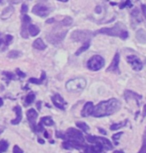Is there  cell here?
<instances>
[{"instance_id": "1", "label": "cell", "mask_w": 146, "mask_h": 153, "mask_svg": "<svg viewBox=\"0 0 146 153\" xmlns=\"http://www.w3.org/2000/svg\"><path fill=\"white\" fill-rule=\"evenodd\" d=\"M120 108H121V102L118 99L111 98L109 100L102 101L96 107H94L92 115L94 117L109 116V115L116 113Z\"/></svg>"}, {"instance_id": "2", "label": "cell", "mask_w": 146, "mask_h": 153, "mask_svg": "<svg viewBox=\"0 0 146 153\" xmlns=\"http://www.w3.org/2000/svg\"><path fill=\"white\" fill-rule=\"evenodd\" d=\"M95 34H105L108 36H117L121 39H126L128 37V32L124 29V25L121 23H117L113 27L101 28L98 31H96Z\"/></svg>"}, {"instance_id": "3", "label": "cell", "mask_w": 146, "mask_h": 153, "mask_svg": "<svg viewBox=\"0 0 146 153\" xmlns=\"http://www.w3.org/2000/svg\"><path fill=\"white\" fill-rule=\"evenodd\" d=\"M57 26H58V30H57L56 27H54L52 32L48 33L46 35L47 41L52 43V44H59V43L64 39V37H65V35H66V33H67V29H65V30L60 29V28H61V27H60L61 25L57 24Z\"/></svg>"}, {"instance_id": "4", "label": "cell", "mask_w": 146, "mask_h": 153, "mask_svg": "<svg viewBox=\"0 0 146 153\" xmlns=\"http://www.w3.org/2000/svg\"><path fill=\"white\" fill-rule=\"evenodd\" d=\"M86 86V80L82 77L71 79L66 83V89L70 92H80Z\"/></svg>"}, {"instance_id": "5", "label": "cell", "mask_w": 146, "mask_h": 153, "mask_svg": "<svg viewBox=\"0 0 146 153\" xmlns=\"http://www.w3.org/2000/svg\"><path fill=\"white\" fill-rule=\"evenodd\" d=\"M105 64V60L102 56L94 55L87 61V68L92 71L100 70Z\"/></svg>"}, {"instance_id": "6", "label": "cell", "mask_w": 146, "mask_h": 153, "mask_svg": "<svg viewBox=\"0 0 146 153\" xmlns=\"http://www.w3.org/2000/svg\"><path fill=\"white\" fill-rule=\"evenodd\" d=\"M92 36L93 33L89 30H75L71 34V39H73L74 41L85 42L90 40Z\"/></svg>"}, {"instance_id": "7", "label": "cell", "mask_w": 146, "mask_h": 153, "mask_svg": "<svg viewBox=\"0 0 146 153\" xmlns=\"http://www.w3.org/2000/svg\"><path fill=\"white\" fill-rule=\"evenodd\" d=\"M50 12V8L44 3H37L32 8V13L39 17H46Z\"/></svg>"}, {"instance_id": "8", "label": "cell", "mask_w": 146, "mask_h": 153, "mask_svg": "<svg viewBox=\"0 0 146 153\" xmlns=\"http://www.w3.org/2000/svg\"><path fill=\"white\" fill-rule=\"evenodd\" d=\"M66 136H67V139H72V140L78 141V142H83V140H84V137H83V134L81 133V131L77 130V129H74V128H68V130L66 131Z\"/></svg>"}, {"instance_id": "9", "label": "cell", "mask_w": 146, "mask_h": 153, "mask_svg": "<svg viewBox=\"0 0 146 153\" xmlns=\"http://www.w3.org/2000/svg\"><path fill=\"white\" fill-rule=\"evenodd\" d=\"M126 59H127V62L131 65V67H132L134 70L140 71L143 68V64H142L141 60H140L137 56L129 55V56H127Z\"/></svg>"}, {"instance_id": "10", "label": "cell", "mask_w": 146, "mask_h": 153, "mask_svg": "<svg viewBox=\"0 0 146 153\" xmlns=\"http://www.w3.org/2000/svg\"><path fill=\"white\" fill-rule=\"evenodd\" d=\"M31 24V18L27 14H23L22 16V28H21V36L23 38H28V27Z\"/></svg>"}, {"instance_id": "11", "label": "cell", "mask_w": 146, "mask_h": 153, "mask_svg": "<svg viewBox=\"0 0 146 153\" xmlns=\"http://www.w3.org/2000/svg\"><path fill=\"white\" fill-rule=\"evenodd\" d=\"M26 116H27L28 121H29V123H30L31 128L33 129V131H35L36 119H37V117H38V114H37V112L34 110L33 108H31V109H29V110L26 112Z\"/></svg>"}, {"instance_id": "12", "label": "cell", "mask_w": 146, "mask_h": 153, "mask_svg": "<svg viewBox=\"0 0 146 153\" xmlns=\"http://www.w3.org/2000/svg\"><path fill=\"white\" fill-rule=\"evenodd\" d=\"M119 61H120V56L119 53H115V55L113 57V60L111 62V64L109 65V67L107 68L108 72H119Z\"/></svg>"}, {"instance_id": "13", "label": "cell", "mask_w": 146, "mask_h": 153, "mask_svg": "<svg viewBox=\"0 0 146 153\" xmlns=\"http://www.w3.org/2000/svg\"><path fill=\"white\" fill-rule=\"evenodd\" d=\"M51 99H52L53 104L55 105L57 108L61 109V110H64V109H65L64 106L66 105V102H65V100H64L63 98H62L61 96H60L59 94H55V95H53Z\"/></svg>"}, {"instance_id": "14", "label": "cell", "mask_w": 146, "mask_h": 153, "mask_svg": "<svg viewBox=\"0 0 146 153\" xmlns=\"http://www.w3.org/2000/svg\"><path fill=\"white\" fill-rule=\"evenodd\" d=\"M62 146L65 149H80L81 148V144L78 141L75 140H66L65 142L62 143Z\"/></svg>"}, {"instance_id": "15", "label": "cell", "mask_w": 146, "mask_h": 153, "mask_svg": "<svg viewBox=\"0 0 146 153\" xmlns=\"http://www.w3.org/2000/svg\"><path fill=\"white\" fill-rule=\"evenodd\" d=\"M94 110V105L92 102H86L85 105L83 106L82 110H81V115L83 117L89 116V115H92Z\"/></svg>"}, {"instance_id": "16", "label": "cell", "mask_w": 146, "mask_h": 153, "mask_svg": "<svg viewBox=\"0 0 146 153\" xmlns=\"http://www.w3.org/2000/svg\"><path fill=\"white\" fill-rule=\"evenodd\" d=\"M95 143H99L100 145H102V147L106 150H111L112 149V144L108 139L103 137H96V142Z\"/></svg>"}, {"instance_id": "17", "label": "cell", "mask_w": 146, "mask_h": 153, "mask_svg": "<svg viewBox=\"0 0 146 153\" xmlns=\"http://www.w3.org/2000/svg\"><path fill=\"white\" fill-rule=\"evenodd\" d=\"M13 111L16 113V117L15 119L11 120V124H13V125H16V124L20 123V121L22 120V109L20 106H15V107L13 108Z\"/></svg>"}, {"instance_id": "18", "label": "cell", "mask_w": 146, "mask_h": 153, "mask_svg": "<svg viewBox=\"0 0 146 153\" xmlns=\"http://www.w3.org/2000/svg\"><path fill=\"white\" fill-rule=\"evenodd\" d=\"M96 146H89L86 147L85 149V153H104L103 152V147L102 145H100L99 143H95Z\"/></svg>"}, {"instance_id": "19", "label": "cell", "mask_w": 146, "mask_h": 153, "mask_svg": "<svg viewBox=\"0 0 146 153\" xmlns=\"http://www.w3.org/2000/svg\"><path fill=\"white\" fill-rule=\"evenodd\" d=\"M33 48L37 49V50H45L46 49V44L41 38H37L33 42Z\"/></svg>"}, {"instance_id": "20", "label": "cell", "mask_w": 146, "mask_h": 153, "mask_svg": "<svg viewBox=\"0 0 146 153\" xmlns=\"http://www.w3.org/2000/svg\"><path fill=\"white\" fill-rule=\"evenodd\" d=\"M124 97H125V99H126V100H130V99H132V98H135L136 100H140L142 98L141 95L137 94V93H135V92H133V91H131V90H126V91H125Z\"/></svg>"}, {"instance_id": "21", "label": "cell", "mask_w": 146, "mask_h": 153, "mask_svg": "<svg viewBox=\"0 0 146 153\" xmlns=\"http://www.w3.org/2000/svg\"><path fill=\"white\" fill-rule=\"evenodd\" d=\"M136 39L139 43H146V32L143 29H138L136 32Z\"/></svg>"}, {"instance_id": "22", "label": "cell", "mask_w": 146, "mask_h": 153, "mask_svg": "<svg viewBox=\"0 0 146 153\" xmlns=\"http://www.w3.org/2000/svg\"><path fill=\"white\" fill-rule=\"evenodd\" d=\"M14 12V8L12 6H8L6 7L5 9L2 11V13H1V18L2 19H8L9 17L12 15Z\"/></svg>"}, {"instance_id": "23", "label": "cell", "mask_w": 146, "mask_h": 153, "mask_svg": "<svg viewBox=\"0 0 146 153\" xmlns=\"http://www.w3.org/2000/svg\"><path fill=\"white\" fill-rule=\"evenodd\" d=\"M39 32H40V29L37 25H33V24L29 25V27H28V33H29V35L36 36V35H38Z\"/></svg>"}, {"instance_id": "24", "label": "cell", "mask_w": 146, "mask_h": 153, "mask_svg": "<svg viewBox=\"0 0 146 153\" xmlns=\"http://www.w3.org/2000/svg\"><path fill=\"white\" fill-rule=\"evenodd\" d=\"M57 24L61 25V26H65V27L70 26V25L72 24V18L69 16H66V17H64L61 21H57Z\"/></svg>"}, {"instance_id": "25", "label": "cell", "mask_w": 146, "mask_h": 153, "mask_svg": "<svg viewBox=\"0 0 146 153\" xmlns=\"http://www.w3.org/2000/svg\"><path fill=\"white\" fill-rule=\"evenodd\" d=\"M89 47H90V40H88V41H85L84 43H83L81 47H80L78 50H77V52L75 53V55H80V54H81L82 52L86 51Z\"/></svg>"}, {"instance_id": "26", "label": "cell", "mask_w": 146, "mask_h": 153, "mask_svg": "<svg viewBox=\"0 0 146 153\" xmlns=\"http://www.w3.org/2000/svg\"><path fill=\"white\" fill-rule=\"evenodd\" d=\"M45 78H46V75H45V72L43 71L42 72V76L40 77L39 79H36V78H30L28 81H29L30 83H34V84H41L42 82L44 81Z\"/></svg>"}, {"instance_id": "27", "label": "cell", "mask_w": 146, "mask_h": 153, "mask_svg": "<svg viewBox=\"0 0 146 153\" xmlns=\"http://www.w3.org/2000/svg\"><path fill=\"white\" fill-rule=\"evenodd\" d=\"M40 122H41L43 125H46V126H53L54 125V121L52 120V118L51 117H42L41 120H40Z\"/></svg>"}, {"instance_id": "28", "label": "cell", "mask_w": 146, "mask_h": 153, "mask_svg": "<svg viewBox=\"0 0 146 153\" xmlns=\"http://www.w3.org/2000/svg\"><path fill=\"white\" fill-rule=\"evenodd\" d=\"M128 122V120L126 119V120H124L123 122H119V123H114V124H112V125L110 126V129L111 130H118V129H120L121 127H123V126H125L126 125V123Z\"/></svg>"}, {"instance_id": "29", "label": "cell", "mask_w": 146, "mask_h": 153, "mask_svg": "<svg viewBox=\"0 0 146 153\" xmlns=\"http://www.w3.org/2000/svg\"><path fill=\"white\" fill-rule=\"evenodd\" d=\"M34 99H35V94H34V93H29L26 97H25L24 104L25 105H30L31 103H33Z\"/></svg>"}, {"instance_id": "30", "label": "cell", "mask_w": 146, "mask_h": 153, "mask_svg": "<svg viewBox=\"0 0 146 153\" xmlns=\"http://www.w3.org/2000/svg\"><path fill=\"white\" fill-rule=\"evenodd\" d=\"M7 56L11 59H14V58H17V57L21 56V52H20V51H16V50H11L9 51Z\"/></svg>"}, {"instance_id": "31", "label": "cell", "mask_w": 146, "mask_h": 153, "mask_svg": "<svg viewBox=\"0 0 146 153\" xmlns=\"http://www.w3.org/2000/svg\"><path fill=\"white\" fill-rule=\"evenodd\" d=\"M76 126L78 127L79 129H81L82 131H88L89 130V126L87 125L86 123H84V122H76Z\"/></svg>"}, {"instance_id": "32", "label": "cell", "mask_w": 146, "mask_h": 153, "mask_svg": "<svg viewBox=\"0 0 146 153\" xmlns=\"http://www.w3.org/2000/svg\"><path fill=\"white\" fill-rule=\"evenodd\" d=\"M8 148V142L5 140L0 141V153H3L7 150Z\"/></svg>"}, {"instance_id": "33", "label": "cell", "mask_w": 146, "mask_h": 153, "mask_svg": "<svg viewBox=\"0 0 146 153\" xmlns=\"http://www.w3.org/2000/svg\"><path fill=\"white\" fill-rule=\"evenodd\" d=\"M138 153H146V130H145V133H144V138H143L142 147H141V149H140V151Z\"/></svg>"}, {"instance_id": "34", "label": "cell", "mask_w": 146, "mask_h": 153, "mask_svg": "<svg viewBox=\"0 0 146 153\" xmlns=\"http://www.w3.org/2000/svg\"><path fill=\"white\" fill-rule=\"evenodd\" d=\"M125 7H132V3H131L130 0H126L125 2H123V3L119 5V8H121V9H123V8H125Z\"/></svg>"}, {"instance_id": "35", "label": "cell", "mask_w": 146, "mask_h": 153, "mask_svg": "<svg viewBox=\"0 0 146 153\" xmlns=\"http://www.w3.org/2000/svg\"><path fill=\"white\" fill-rule=\"evenodd\" d=\"M12 39H13V37L11 35H6V36H5L4 40H3V43H5V45L8 46L11 43V41H12Z\"/></svg>"}, {"instance_id": "36", "label": "cell", "mask_w": 146, "mask_h": 153, "mask_svg": "<svg viewBox=\"0 0 146 153\" xmlns=\"http://www.w3.org/2000/svg\"><path fill=\"white\" fill-rule=\"evenodd\" d=\"M3 74H4L5 76H6L9 80H15V79H16V76H15V75H14L13 73H11V72H3Z\"/></svg>"}, {"instance_id": "37", "label": "cell", "mask_w": 146, "mask_h": 153, "mask_svg": "<svg viewBox=\"0 0 146 153\" xmlns=\"http://www.w3.org/2000/svg\"><path fill=\"white\" fill-rule=\"evenodd\" d=\"M55 135H56V137H58V138H62V139H67L66 134L61 133V131H56Z\"/></svg>"}, {"instance_id": "38", "label": "cell", "mask_w": 146, "mask_h": 153, "mask_svg": "<svg viewBox=\"0 0 146 153\" xmlns=\"http://www.w3.org/2000/svg\"><path fill=\"white\" fill-rule=\"evenodd\" d=\"M16 73H17V75H18L19 77H21V78H23V77L26 76V74H25L24 72H22L19 68H17V69H16Z\"/></svg>"}, {"instance_id": "39", "label": "cell", "mask_w": 146, "mask_h": 153, "mask_svg": "<svg viewBox=\"0 0 146 153\" xmlns=\"http://www.w3.org/2000/svg\"><path fill=\"white\" fill-rule=\"evenodd\" d=\"M121 135H122V132H118V133H116V134H113L112 135V139L115 140V141L119 140V138L121 137Z\"/></svg>"}, {"instance_id": "40", "label": "cell", "mask_w": 146, "mask_h": 153, "mask_svg": "<svg viewBox=\"0 0 146 153\" xmlns=\"http://www.w3.org/2000/svg\"><path fill=\"white\" fill-rule=\"evenodd\" d=\"M13 153H23V151H22V149L19 146L15 145L13 147Z\"/></svg>"}, {"instance_id": "41", "label": "cell", "mask_w": 146, "mask_h": 153, "mask_svg": "<svg viewBox=\"0 0 146 153\" xmlns=\"http://www.w3.org/2000/svg\"><path fill=\"white\" fill-rule=\"evenodd\" d=\"M28 10V6L26 4H22V7H21V13L22 14H26Z\"/></svg>"}, {"instance_id": "42", "label": "cell", "mask_w": 146, "mask_h": 153, "mask_svg": "<svg viewBox=\"0 0 146 153\" xmlns=\"http://www.w3.org/2000/svg\"><path fill=\"white\" fill-rule=\"evenodd\" d=\"M141 9H142V13H143V15H144V17L146 18V5L142 4V5H141Z\"/></svg>"}, {"instance_id": "43", "label": "cell", "mask_w": 146, "mask_h": 153, "mask_svg": "<svg viewBox=\"0 0 146 153\" xmlns=\"http://www.w3.org/2000/svg\"><path fill=\"white\" fill-rule=\"evenodd\" d=\"M138 14H139V12H138V10H137V9H134L132 12H131V15H132V16H138Z\"/></svg>"}, {"instance_id": "44", "label": "cell", "mask_w": 146, "mask_h": 153, "mask_svg": "<svg viewBox=\"0 0 146 153\" xmlns=\"http://www.w3.org/2000/svg\"><path fill=\"white\" fill-rule=\"evenodd\" d=\"M95 12H96V13H101V7H100V6H97V7L95 8Z\"/></svg>"}, {"instance_id": "45", "label": "cell", "mask_w": 146, "mask_h": 153, "mask_svg": "<svg viewBox=\"0 0 146 153\" xmlns=\"http://www.w3.org/2000/svg\"><path fill=\"white\" fill-rule=\"evenodd\" d=\"M37 109H38V110H40V109H41V102H40V101H38V102H37Z\"/></svg>"}, {"instance_id": "46", "label": "cell", "mask_w": 146, "mask_h": 153, "mask_svg": "<svg viewBox=\"0 0 146 153\" xmlns=\"http://www.w3.org/2000/svg\"><path fill=\"white\" fill-rule=\"evenodd\" d=\"M146 116V105L144 106V109H143V117Z\"/></svg>"}, {"instance_id": "47", "label": "cell", "mask_w": 146, "mask_h": 153, "mask_svg": "<svg viewBox=\"0 0 146 153\" xmlns=\"http://www.w3.org/2000/svg\"><path fill=\"white\" fill-rule=\"evenodd\" d=\"M99 131H100V132H101V133H102V134L106 135V131H105V130H103V129H101V128H100V129H99Z\"/></svg>"}, {"instance_id": "48", "label": "cell", "mask_w": 146, "mask_h": 153, "mask_svg": "<svg viewBox=\"0 0 146 153\" xmlns=\"http://www.w3.org/2000/svg\"><path fill=\"white\" fill-rule=\"evenodd\" d=\"M44 136L46 137V138L49 137V134H48V132H47V131H45V130H44Z\"/></svg>"}, {"instance_id": "49", "label": "cell", "mask_w": 146, "mask_h": 153, "mask_svg": "<svg viewBox=\"0 0 146 153\" xmlns=\"http://www.w3.org/2000/svg\"><path fill=\"white\" fill-rule=\"evenodd\" d=\"M38 142H39V143H41V144H44V140H42V139H40V138H39V139H38Z\"/></svg>"}, {"instance_id": "50", "label": "cell", "mask_w": 146, "mask_h": 153, "mask_svg": "<svg viewBox=\"0 0 146 153\" xmlns=\"http://www.w3.org/2000/svg\"><path fill=\"white\" fill-rule=\"evenodd\" d=\"M113 153H124V152L121 151V150H116V151H114Z\"/></svg>"}, {"instance_id": "51", "label": "cell", "mask_w": 146, "mask_h": 153, "mask_svg": "<svg viewBox=\"0 0 146 153\" xmlns=\"http://www.w3.org/2000/svg\"><path fill=\"white\" fill-rule=\"evenodd\" d=\"M3 105V100H2V98H0V106Z\"/></svg>"}, {"instance_id": "52", "label": "cell", "mask_w": 146, "mask_h": 153, "mask_svg": "<svg viewBox=\"0 0 146 153\" xmlns=\"http://www.w3.org/2000/svg\"><path fill=\"white\" fill-rule=\"evenodd\" d=\"M0 35H1V34H0ZM2 43H3V39H1V38H0V45H1Z\"/></svg>"}, {"instance_id": "53", "label": "cell", "mask_w": 146, "mask_h": 153, "mask_svg": "<svg viewBox=\"0 0 146 153\" xmlns=\"http://www.w3.org/2000/svg\"><path fill=\"white\" fill-rule=\"evenodd\" d=\"M58 1H60V2H67L68 0H58Z\"/></svg>"}, {"instance_id": "54", "label": "cell", "mask_w": 146, "mask_h": 153, "mask_svg": "<svg viewBox=\"0 0 146 153\" xmlns=\"http://www.w3.org/2000/svg\"><path fill=\"white\" fill-rule=\"evenodd\" d=\"M1 2H2V0H0V3H1Z\"/></svg>"}]
</instances>
